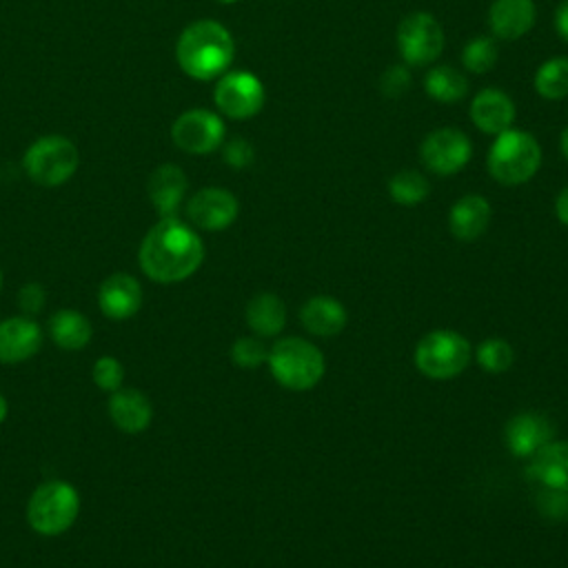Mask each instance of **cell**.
<instances>
[{"label": "cell", "mask_w": 568, "mask_h": 568, "mask_svg": "<svg viewBox=\"0 0 568 568\" xmlns=\"http://www.w3.org/2000/svg\"><path fill=\"white\" fill-rule=\"evenodd\" d=\"M204 262L200 235L182 220L160 217L144 235L138 264L142 273L160 284H175L191 277Z\"/></svg>", "instance_id": "cell-1"}, {"label": "cell", "mask_w": 568, "mask_h": 568, "mask_svg": "<svg viewBox=\"0 0 568 568\" xmlns=\"http://www.w3.org/2000/svg\"><path fill=\"white\" fill-rule=\"evenodd\" d=\"M235 44L226 27L215 20H197L189 24L175 47L182 71L195 80H213L233 62Z\"/></svg>", "instance_id": "cell-2"}, {"label": "cell", "mask_w": 568, "mask_h": 568, "mask_svg": "<svg viewBox=\"0 0 568 568\" xmlns=\"http://www.w3.org/2000/svg\"><path fill=\"white\" fill-rule=\"evenodd\" d=\"M80 515V493L71 481L47 479L27 501V521L42 537L67 532Z\"/></svg>", "instance_id": "cell-3"}, {"label": "cell", "mask_w": 568, "mask_h": 568, "mask_svg": "<svg viewBox=\"0 0 568 568\" xmlns=\"http://www.w3.org/2000/svg\"><path fill=\"white\" fill-rule=\"evenodd\" d=\"M268 371L277 384L291 390H308L324 375V355L302 337H284L268 348Z\"/></svg>", "instance_id": "cell-4"}, {"label": "cell", "mask_w": 568, "mask_h": 568, "mask_svg": "<svg viewBox=\"0 0 568 568\" xmlns=\"http://www.w3.org/2000/svg\"><path fill=\"white\" fill-rule=\"evenodd\" d=\"M541 164V149L539 142L517 129H506L497 135L488 151V173L495 178V182L506 186H517L528 182Z\"/></svg>", "instance_id": "cell-5"}, {"label": "cell", "mask_w": 568, "mask_h": 568, "mask_svg": "<svg viewBox=\"0 0 568 568\" xmlns=\"http://www.w3.org/2000/svg\"><path fill=\"white\" fill-rule=\"evenodd\" d=\"M470 362V344L446 328L426 333L415 346V366L430 379H453Z\"/></svg>", "instance_id": "cell-6"}, {"label": "cell", "mask_w": 568, "mask_h": 568, "mask_svg": "<svg viewBox=\"0 0 568 568\" xmlns=\"http://www.w3.org/2000/svg\"><path fill=\"white\" fill-rule=\"evenodd\" d=\"M78 149L62 135H44L24 153V171L40 186H60L78 169Z\"/></svg>", "instance_id": "cell-7"}, {"label": "cell", "mask_w": 568, "mask_h": 568, "mask_svg": "<svg viewBox=\"0 0 568 568\" xmlns=\"http://www.w3.org/2000/svg\"><path fill=\"white\" fill-rule=\"evenodd\" d=\"M397 47L408 64H430L444 49L442 24L426 11L408 13L397 27Z\"/></svg>", "instance_id": "cell-8"}, {"label": "cell", "mask_w": 568, "mask_h": 568, "mask_svg": "<svg viewBox=\"0 0 568 568\" xmlns=\"http://www.w3.org/2000/svg\"><path fill=\"white\" fill-rule=\"evenodd\" d=\"M213 100L224 115L233 120H246L260 113L264 104V87L260 78L248 71H229L217 80Z\"/></svg>", "instance_id": "cell-9"}, {"label": "cell", "mask_w": 568, "mask_h": 568, "mask_svg": "<svg viewBox=\"0 0 568 568\" xmlns=\"http://www.w3.org/2000/svg\"><path fill=\"white\" fill-rule=\"evenodd\" d=\"M470 153L473 149L466 133L453 126L430 131L419 146L424 166L437 175H453L462 171L468 164Z\"/></svg>", "instance_id": "cell-10"}, {"label": "cell", "mask_w": 568, "mask_h": 568, "mask_svg": "<svg viewBox=\"0 0 568 568\" xmlns=\"http://www.w3.org/2000/svg\"><path fill=\"white\" fill-rule=\"evenodd\" d=\"M171 138L175 146L186 153H211L224 140V124L220 115L206 109L184 111L171 126Z\"/></svg>", "instance_id": "cell-11"}, {"label": "cell", "mask_w": 568, "mask_h": 568, "mask_svg": "<svg viewBox=\"0 0 568 568\" xmlns=\"http://www.w3.org/2000/svg\"><path fill=\"white\" fill-rule=\"evenodd\" d=\"M240 204L235 195L220 186L200 189L186 204L189 220L204 231H222L235 222Z\"/></svg>", "instance_id": "cell-12"}, {"label": "cell", "mask_w": 568, "mask_h": 568, "mask_svg": "<svg viewBox=\"0 0 568 568\" xmlns=\"http://www.w3.org/2000/svg\"><path fill=\"white\" fill-rule=\"evenodd\" d=\"M44 342L42 326L27 315L0 320V364H20L31 359Z\"/></svg>", "instance_id": "cell-13"}, {"label": "cell", "mask_w": 568, "mask_h": 568, "mask_svg": "<svg viewBox=\"0 0 568 568\" xmlns=\"http://www.w3.org/2000/svg\"><path fill=\"white\" fill-rule=\"evenodd\" d=\"M98 306L109 320H129L142 306V284L129 273H111L100 282Z\"/></svg>", "instance_id": "cell-14"}, {"label": "cell", "mask_w": 568, "mask_h": 568, "mask_svg": "<svg viewBox=\"0 0 568 568\" xmlns=\"http://www.w3.org/2000/svg\"><path fill=\"white\" fill-rule=\"evenodd\" d=\"M106 410L118 430L126 435H138L151 426L153 404L146 393L138 388H118L106 402Z\"/></svg>", "instance_id": "cell-15"}, {"label": "cell", "mask_w": 568, "mask_h": 568, "mask_svg": "<svg viewBox=\"0 0 568 568\" xmlns=\"http://www.w3.org/2000/svg\"><path fill=\"white\" fill-rule=\"evenodd\" d=\"M506 446L517 457H532L552 439L550 422L539 413H519L506 424Z\"/></svg>", "instance_id": "cell-16"}, {"label": "cell", "mask_w": 568, "mask_h": 568, "mask_svg": "<svg viewBox=\"0 0 568 568\" xmlns=\"http://www.w3.org/2000/svg\"><path fill=\"white\" fill-rule=\"evenodd\" d=\"M470 120L479 131L499 135L510 129L515 120V104L499 89H481L470 102Z\"/></svg>", "instance_id": "cell-17"}, {"label": "cell", "mask_w": 568, "mask_h": 568, "mask_svg": "<svg viewBox=\"0 0 568 568\" xmlns=\"http://www.w3.org/2000/svg\"><path fill=\"white\" fill-rule=\"evenodd\" d=\"M488 24L493 36L501 40H517L535 24L532 0H493L488 9Z\"/></svg>", "instance_id": "cell-18"}, {"label": "cell", "mask_w": 568, "mask_h": 568, "mask_svg": "<svg viewBox=\"0 0 568 568\" xmlns=\"http://www.w3.org/2000/svg\"><path fill=\"white\" fill-rule=\"evenodd\" d=\"M528 477L544 488L568 493V442L544 444L530 457Z\"/></svg>", "instance_id": "cell-19"}, {"label": "cell", "mask_w": 568, "mask_h": 568, "mask_svg": "<svg viewBox=\"0 0 568 568\" xmlns=\"http://www.w3.org/2000/svg\"><path fill=\"white\" fill-rule=\"evenodd\" d=\"M186 175L175 164L158 166L149 178V197L160 217H173L186 193Z\"/></svg>", "instance_id": "cell-20"}, {"label": "cell", "mask_w": 568, "mask_h": 568, "mask_svg": "<svg viewBox=\"0 0 568 568\" xmlns=\"http://www.w3.org/2000/svg\"><path fill=\"white\" fill-rule=\"evenodd\" d=\"M490 222V204L481 195H464L459 197L448 213V229L462 242L477 240Z\"/></svg>", "instance_id": "cell-21"}, {"label": "cell", "mask_w": 568, "mask_h": 568, "mask_svg": "<svg viewBox=\"0 0 568 568\" xmlns=\"http://www.w3.org/2000/svg\"><path fill=\"white\" fill-rule=\"evenodd\" d=\"M300 320L308 333L320 337H331L342 333V328L348 322V315H346V308L335 297L315 295L304 302L300 311Z\"/></svg>", "instance_id": "cell-22"}, {"label": "cell", "mask_w": 568, "mask_h": 568, "mask_svg": "<svg viewBox=\"0 0 568 568\" xmlns=\"http://www.w3.org/2000/svg\"><path fill=\"white\" fill-rule=\"evenodd\" d=\"M47 331L53 344L62 351H82L93 337L89 317L78 308H58L49 317Z\"/></svg>", "instance_id": "cell-23"}, {"label": "cell", "mask_w": 568, "mask_h": 568, "mask_svg": "<svg viewBox=\"0 0 568 568\" xmlns=\"http://www.w3.org/2000/svg\"><path fill=\"white\" fill-rule=\"evenodd\" d=\"M246 324L262 337L277 335L286 324V306L275 293H257L246 304Z\"/></svg>", "instance_id": "cell-24"}, {"label": "cell", "mask_w": 568, "mask_h": 568, "mask_svg": "<svg viewBox=\"0 0 568 568\" xmlns=\"http://www.w3.org/2000/svg\"><path fill=\"white\" fill-rule=\"evenodd\" d=\"M426 93L437 102H457L466 95L468 82L466 75L448 64H439L430 69L424 78Z\"/></svg>", "instance_id": "cell-25"}, {"label": "cell", "mask_w": 568, "mask_h": 568, "mask_svg": "<svg viewBox=\"0 0 568 568\" xmlns=\"http://www.w3.org/2000/svg\"><path fill=\"white\" fill-rule=\"evenodd\" d=\"M535 89L546 100H561L568 95V58L546 60L535 73Z\"/></svg>", "instance_id": "cell-26"}, {"label": "cell", "mask_w": 568, "mask_h": 568, "mask_svg": "<svg viewBox=\"0 0 568 568\" xmlns=\"http://www.w3.org/2000/svg\"><path fill=\"white\" fill-rule=\"evenodd\" d=\"M428 191H430L428 180L413 169H404L388 180V193H390L393 202L404 204V206H415V204L424 202Z\"/></svg>", "instance_id": "cell-27"}, {"label": "cell", "mask_w": 568, "mask_h": 568, "mask_svg": "<svg viewBox=\"0 0 568 568\" xmlns=\"http://www.w3.org/2000/svg\"><path fill=\"white\" fill-rule=\"evenodd\" d=\"M497 55H499L497 42L488 36H477L470 42H466L462 51V62L470 73H486L495 67Z\"/></svg>", "instance_id": "cell-28"}, {"label": "cell", "mask_w": 568, "mask_h": 568, "mask_svg": "<svg viewBox=\"0 0 568 568\" xmlns=\"http://www.w3.org/2000/svg\"><path fill=\"white\" fill-rule=\"evenodd\" d=\"M515 353L506 339H484L477 346V364L488 373H504L513 366Z\"/></svg>", "instance_id": "cell-29"}, {"label": "cell", "mask_w": 568, "mask_h": 568, "mask_svg": "<svg viewBox=\"0 0 568 568\" xmlns=\"http://www.w3.org/2000/svg\"><path fill=\"white\" fill-rule=\"evenodd\" d=\"M91 379L93 384L104 390V393H113L118 388H122L124 384V366L118 357L113 355H100L95 362H93V368H91Z\"/></svg>", "instance_id": "cell-30"}, {"label": "cell", "mask_w": 568, "mask_h": 568, "mask_svg": "<svg viewBox=\"0 0 568 568\" xmlns=\"http://www.w3.org/2000/svg\"><path fill=\"white\" fill-rule=\"evenodd\" d=\"M268 348L255 337H240L231 346V359L240 368H257L266 364Z\"/></svg>", "instance_id": "cell-31"}, {"label": "cell", "mask_w": 568, "mask_h": 568, "mask_svg": "<svg viewBox=\"0 0 568 568\" xmlns=\"http://www.w3.org/2000/svg\"><path fill=\"white\" fill-rule=\"evenodd\" d=\"M16 302H18V308L22 311V315L33 317V315L42 313L47 306V288L40 282H27L18 291Z\"/></svg>", "instance_id": "cell-32"}, {"label": "cell", "mask_w": 568, "mask_h": 568, "mask_svg": "<svg viewBox=\"0 0 568 568\" xmlns=\"http://www.w3.org/2000/svg\"><path fill=\"white\" fill-rule=\"evenodd\" d=\"M379 87H382V93L388 95V98H399L408 91L410 87V73L406 67H399V64H393L388 67L382 78H379Z\"/></svg>", "instance_id": "cell-33"}, {"label": "cell", "mask_w": 568, "mask_h": 568, "mask_svg": "<svg viewBox=\"0 0 568 568\" xmlns=\"http://www.w3.org/2000/svg\"><path fill=\"white\" fill-rule=\"evenodd\" d=\"M539 510L548 517L561 519L568 513V493L564 490H555V488H544L541 497H539Z\"/></svg>", "instance_id": "cell-34"}, {"label": "cell", "mask_w": 568, "mask_h": 568, "mask_svg": "<svg viewBox=\"0 0 568 568\" xmlns=\"http://www.w3.org/2000/svg\"><path fill=\"white\" fill-rule=\"evenodd\" d=\"M224 160L233 169H244L253 162V146L244 138H233L224 144Z\"/></svg>", "instance_id": "cell-35"}, {"label": "cell", "mask_w": 568, "mask_h": 568, "mask_svg": "<svg viewBox=\"0 0 568 568\" xmlns=\"http://www.w3.org/2000/svg\"><path fill=\"white\" fill-rule=\"evenodd\" d=\"M555 29L564 42H568V0H561L555 9Z\"/></svg>", "instance_id": "cell-36"}, {"label": "cell", "mask_w": 568, "mask_h": 568, "mask_svg": "<svg viewBox=\"0 0 568 568\" xmlns=\"http://www.w3.org/2000/svg\"><path fill=\"white\" fill-rule=\"evenodd\" d=\"M555 213H557L559 222L568 226V186L557 195V200H555Z\"/></svg>", "instance_id": "cell-37"}, {"label": "cell", "mask_w": 568, "mask_h": 568, "mask_svg": "<svg viewBox=\"0 0 568 568\" xmlns=\"http://www.w3.org/2000/svg\"><path fill=\"white\" fill-rule=\"evenodd\" d=\"M7 413H9V404H7V397L0 393V424L7 419Z\"/></svg>", "instance_id": "cell-38"}, {"label": "cell", "mask_w": 568, "mask_h": 568, "mask_svg": "<svg viewBox=\"0 0 568 568\" xmlns=\"http://www.w3.org/2000/svg\"><path fill=\"white\" fill-rule=\"evenodd\" d=\"M559 144H561V153H564V158L568 160V126L564 129V133H561V142H559Z\"/></svg>", "instance_id": "cell-39"}, {"label": "cell", "mask_w": 568, "mask_h": 568, "mask_svg": "<svg viewBox=\"0 0 568 568\" xmlns=\"http://www.w3.org/2000/svg\"><path fill=\"white\" fill-rule=\"evenodd\" d=\"M217 2H222V4H231V2H235V0H217Z\"/></svg>", "instance_id": "cell-40"}, {"label": "cell", "mask_w": 568, "mask_h": 568, "mask_svg": "<svg viewBox=\"0 0 568 568\" xmlns=\"http://www.w3.org/2000/svg\"><path fill=\"white\" fill-rule=\"evenodd\" d=\"M0 291H2V271H0Z\"/></svg>", "instance_id": "cell-41"}]
</instances>
